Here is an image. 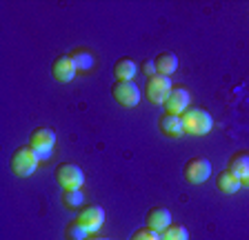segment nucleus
Returning <instances> with one entry per match:
<instances>
[{
    "label": "nucleus",
    "mask_w": 249,
    "mask_h": 240,
    "mask_svg": "<svg viewBox=\"0 0 249 240\" xmlns=\"http://www.w3.org/2000/svg\"><path fill=\"white\" fill-rule=\"evenodd\" d=\"M189 103H192L189 91L182 87H174V91L169 94V98H167V103L162 104V107H165V114L182 116L187 109H189Z\"/></svg>",
    "instance_id": "1a4fd4ad"
},
{
    "label": "nucleus",
    "mask_w": 249,
    "mask_h": 240,
    "mask_svg": "<svg viewBox=\"0 0 249 240\" xmlns=\"http://www.w3.org/2000/svg\"><path fill=\"white\" fill-rule=\"evenodd\" d=\"M158 127H160V131L169 138H178L185 134V131H182L180 116H174V114H162L160 118H158Z\"/></svg>",
    "instance_id": "f8f14e48"
},
{
    "label": "nucleus",
    "mask_w": 249,
    "mask_h": 240,
    "mask_svg": "<svg viewBox=\"0 0 249 240\" xmlns=\"http://www.w3.org/2000/svg\"><path fill=\"white\" fill-rule=\"evenodd\" d=\"M85 240H107V238H103V236H91V234H89Z\"/></svg>",
    "instance_id": "b1692460"
},
{
    "label": "nucleus",
    "mask_w": 249,
    "mask_h": 240,
    "mask_svg": "<svg viewBox=\"0 0 249 240\" xmlns=\"http://www.w3.org/2000/svg\"><path fill=\"white\" fill-rule=\"evenodd\" d=\"M52 73L58 83H71V80L76 78L78 67L71 56H58L52 63Z\"/></svg>",
    "instance_id": "9d476101"
},
{
    "label": "nucleus",
    "mask_w": 249,
    "mask_h": 240,
    "mask_svg": "<svg viewBox=\"0 0 249 240\" xmlns=\"http://www.w3.org/2000/svg\"><path fill=\"white\" fill-rule=\"evenodd\" d=\"M240 185H243L245 189H249V173H247V176H243V178H240Z\"/></svg>",
    "instance_id": "5701e85b"
},
{
    "label": "nucleus",
    "mask_w": 249,
    "mask_h": 240,
    "mask_svg": "<svg viewBox=\"0 0 249 240\" xmlns=\"http://www.w3.org/2000/svg\"><path fill=\"white\" fill-rule=\"evenodd\" d=\"M29 147H34V152L40 156V160H47L52 156L53 147H56V134L49 127H38L31 131L29 136Z\"/></svg>",
    "instance_id": "39448f33"
},
{
    "label": "nucleus",
    "mask_w": 249,
    "mask_h": 240,
    "mask_svg": "<svg viewBox=\"0 0 249 240\" xmlns=\"http://www.w3.org/2000/svg\"><path fill=\"white\" fill-rule=\"evenodd\" d=\"M169 224H171V211L167 207H151L149 211H147L145 227H149V229L162 234V231H165Z\"/></svg>",
    "instance_id": "9b49d317"
},
{
    "label": "nucleus",
    "mask_w": 249,
    "mask_h": 240,
    "mask_svg": "<svg viewBox=\"0 0 249 240\" xmlns=\"http://www.w3.org/2000/svg\"><path fill=\"white\" fill-rule=\"evenodd\" d=\"M227 169L233 173V176H247L249 173V154L247 152H238V154H233L231 158H229V165Z\"/></svg>",
    "instance_id": "dca6fc26"
},
{
    "label": "nucleus",
    "mask_w": 249,
    "mask_h": 240,
    "mask_svg": "<svg viewBox=\"0 0 249 240\" xmlns=\"http://www.w3.org/2000/svg\"><path fill=\"white\" fill-rule=\"evenodd\" d=\"M171 91H174V85H171V78H167V76H160V73H156V76L147 78L145 96H147V100H149V103H154V104H165Z\"/></svg>",
    "instance_id": "7ed1b4c3"
},
{
    "label": "nucleus",
    "mask_w": 249,
    "mask_h": 240,
    "mask_svg": "<svg viewBox=\"0 0 249 240\" xmlns=\"http://www.w3.org/2000/svg\"><path fill=\"white\" fill-rule=\"evenodd\" d=\"M111 96L116 98V103L120 107H136L140 103V89L134 80H116L111 85Z\"/></svg>",
    "instance_id": "423d86ee"
},
{
    "label": "nucleus",
    "mask_w": 249,
    "mask_h": 240,
    "mask_svg": "<svg viewBox=\"0 0 249 240\" xmlns=\"http://www.w3.org/2000/svg\"><path fill=\"white\" fill-rule=\"evenodd\" d=\"M160 238L162 240H189V231H187V227H182V224L171 223L160 234Z\"/></svg>",
    "instance_id": "a211bd4d"
},
{
    "label": "nucleus",
    "mask_w": 249,
    "mask_h": 240,
    "mask_svg": "<svg viewBox=\"0 0 249 240\" xmlns=\"http://www.w3.org/2000/svg\"><path fill=\"white\" fill-rule=\"evenodd\" d=\"M69 56L73 58V63H76V67H78V71H89V69L93 67V63H96V58H93V53L89 51V49H85V47H78V49H73Z\"/></svg>",
    "instance_id": "f3484780"
},
{
    "label": "nucleus",
    "mask_w": 249,
    "mask_h": 240,
    "mask_svg": "<svg viewBox=\"0 0 249 240\" xmlns=\"http://www.w3.org/2000/svg\"><path fill=\"white\" fill-rule=\"evenodd\" d=\"M76 223L80 224L87 234H96L105 223V209L100 207V205H87V207H83L78 211Z\"/></svg>",
    "instance_id": "6e6552de"
},
{
    "label": "nucleus",
    "mask_w": 249,
    "mask_h": 240,
    "mask_svg": "<svg viewBox=\"0 0 249 240\" xmlns=\"http://www.w3.org/2000/svg\"><path fill=\"white\" fill-rule=\"evenodd\" d=\"M87 236H89V234L83 229V227H80V224L76 223V220H73V223L67 227V238H69V240H85Z\"/></svg>",
    "instance_id": "412c9836"
},
{
    "label": "nucleus",
    "mask_w": 249,
    "mask_h": 240,
    "mask_svg": "<svg viewBox=\"0 0 249 240\" xmlns=\"http://www.w3.org/2000/svg\"><path fill=\"white\" fill-rule=\"evenodd\" d=\"M56 180L65 191H73V189H80L85 185V173L73 162H62L56 167Z\"/></svg>",
    "instance_id": "20e7f679"
},
{
    "label": "nucleus",
    "mask_w": 249,
    "mask_h": 240,
    "mask_svg": "<svg viewBox=\"0 0 249 240\" xmlns=\"http://www.w3.org/2000/svg\"><path fill=\"white\" fill-rule=\"evenodd\" d=\"M216 187L220 189L223 193H236L243 189V185H240V178L233 176L229 169H223V171L216 176Z\"/></svg>",
    "instance_id": "4468645a"
},
{
    "label": "nucleus",
    "mask_w": 249,
    "mask_h": 240,
    "mask_svg": "<svg viewBox=\"0 0 249 240\" xmlns=\"http://www.w3.org/2000/svg\"><path fill=\"white\" fill-rule=\"evenodd\" d=\"M129 240H162V238L158 231L149 229V227H140V229H136L134 234H131Z\"/></svg>",
    "instance_id": "aec40b11"
},
{
    "label": "nucleus",
    "mask_w": 249,
    "mask_h": 240,
    "mask_svg": "<svg viewBox=\"0 0 249 240\" xmlns=\"http://www.w3.org/2000/svg\"><path fill=\"white\" fill-rule=\"evenodd\" d=\"M182 176H185L187 183H192V185L205 183V180L212 176V162L200 156L189 158V160L185 162V167H182Z\"/></svg>",
    "instance_id": "0eeeda50"
},
{
    "label": "nucleus",
    "mask_w": 249,
    "mask_h": 240,
    "mask_svg": "<svg viewBox=\"0 0 249 240\" xmlns=\"http://www.w3.org/2000/svg\"><path fill=\"white\" fill-rule=\"evenodd\" d=\"M38 162H40V156L34 152V147L25 145L18 147L14 154H11V171L16 173L18 178H27L38 169Z\"/></svg>",
    "instance_id": "f03ea898"
},
{
    "label": "nucleus",
    "mask_w": 249,
    "mask_h": 240,
    "mask_svg": "<svg viewBox=\"0 0 249 240\" xmlns=\"http://www.w3.org/2000/svg\"><path fill=\"white\" fill-rule=\"evenodd\" d=\"M62 203H65V207L69 209H78L80 205L85 203V196L80 189H73V191H65L62 193Z\"/></svg>",
    "instance_id": "6ab92c4d"
},
{
    "label": "nucleus",
    "mask_w": 249,
    "mask_h": 240,
    "mask_svg": "<svg viewBox=\"0 0 249 240\" xmlns=\"http://www.w3.org/2000/svg\"><path fill=\"white\" fill-rule=\"evenodd\" d=\"M180 120H182V131L187 136H207L213 127L212 114L207 109H202V107H189L180 116Z\"/></svg>",
    "instance_id": "f257e3e1"
},
{
    "label": "nucleus",
    "mask_w": 249,
    "mask_h": 240,
    "mask_svg": "<svg viewBox=\"0 0 249 240\" xmlns=\"http://www.w3.org/2000/svg\"><path fill=\"white\" fill-rule=\"evenodd\" d=\"M138 73V67L131 58H118L114 65V76L118 80H134V76Z\"/></svg>",
    "instance_id": "2eb2a0df"
},
{
    "label": "nucleus",
    "mask_w": 249,
    "mask_h": 240,
    "mask_svg": "<svg viewBox=\"0 0 249 240\" xmlns=\"http://www.w3.org/2000/svg\"><path fill=\"white\" fill-rule=\"evenodd\" d=\"M142 73H147V78L156 76V65H154V60H147V63L142 65Z\"/></svg>",
    "instance_id": "4be33fe9"
},
{
    "label": "nucleus",
    "mask_w": 249,
    "mask_h": 240,
    "mask_svg": "<svg viewBox=\"0 0 249 240\" xmlns=\"http://www.w3.org/2000/svg\"><path fill=\"white\" fill-rule=\"evenodd\" d=\"M154 65H156V73H160V76H167V78H169L171 73L178 69V56L176 53H171V51H160L154 58Z\"/></svg>",
    "instance_id": "ddd939ff"
}]
</instances>
